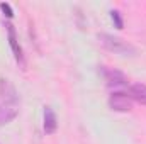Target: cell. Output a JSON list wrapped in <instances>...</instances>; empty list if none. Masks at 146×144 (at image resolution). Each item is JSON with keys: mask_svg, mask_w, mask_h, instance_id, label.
Returning <instances> with one entry per match:
<instances>
[{"mask_svg": "<svg viewBox=\"0 0 146 144\" xmlns=\"http://www.w3.org/2000/svg\"><path fill=\"white\" fill-rule=\"evenodd\" d=\"M19 93L9 80H0V126L19 115Z\"/></svg>", "mask_w": 146, "mask_h": 144, "instance_id": "obj_1", "label": "cell"}, {"mask_svg": "<svg viewBox=\"0 0 146 144\" xmlns=\"http://www.w3.org/2000/svg\"><path fill=\"white\" fill-rule=\"evenodd\" d=\"M99 41H100V44H102L106 49H109L112 53H117V54H129V56L136 54V49H134L129 42L122 41L121 37L110 36V34H100V36H99Z\"/></svg>", "mask_w": 146, "mask_h": 144, "instance_id": "obj_2", "label": "cell"}, {"mask_svg": "<svg viewBox=\"0 0 146 144\" xmlns=\"http://www.w3.org/2000/svg\"><path fill=\"white\" fill-rule=\"evenodd\" d=\"M109 107L115 112H129L133 108V98L124 92H112L109 97Z\"/></svg>", "mask_w": 146, "mask_h": 144, "instance_id": "obj_3", "label": "cell"}, {"mask_svg": "<svg viewBox=\"0 0 146 144\" xmlns=\"http://www.w3.org/2000/svg\"><path fill=\"white\" fill-rule=\"evenodd\" d=\"M102 75L107 81V87L110 88H124L127 87V78L126 75L119 70H102Z\"/></svg>", "mask_w": 146, "mask_h": 144, "instance_id": "obj_4", "label": "cell"}, {"mask_svg": "<svg viewBox=\"0 0 146 144\" xmlns=\"http://www.w3.org/2000/svg\"><path fill=\"white\" fill-rule=\"evenodd\" d=\"M7 36H9V44H10V48H12V53H14V56H15V59L21 63V65H24V54H22V48H21V44H19V41H17V34H15V29H14V26L10 24V22H7Z\"/></svg>", "mask_w": 146, "mask_h": 144, "instance_id": "obj_5", "label": "cell"}, {"mask_svg": "<svg viewBox=\"0 0 146 144\" xmlns=\"http://www.w3.org/2000/svg\"><path fill=\"white\" fill-rule=\"evenodd\" d=\"M58 127V120H56V114L51 107H44V132L46 134H53Z\"/></svg>", "mask_w": 146, "mask_h": 144, "instance_id": "obj_6", "label": "cell"}, {"mask_svg": "<svg viewBox=\"0 0 146 144\" xmlns=\"http://www.w3.org/2000/svg\"><path fill=\"white\" fill-rule=\"evenodd\" d=\"M129 97L133 100L146 105V85L145 83H133L129 87Z\"/></svg>", "mask_w": 146, "mask_h": 144, "instance_id": "obj_7", "label": "cell"}, {"mask_svg": "<svg viewBox=\"0 0 146 144\" xmlns=\"http://www.w3.org/2000/svg\"><path fill=\"white\" fill-rule=\"evenodd\" d=\"M110 19H112V22L115 24L117 29H122V19H121V14L117 10H112L110 12Z\"/></svg>", "mask_w": 146, "mask_h": 144, "instance_id": "obj_8", "label": "cell"}, {"mask_svg": "<svg viewBox=\"0 0 146 144\" xmlns=\"http://www.w3.org/2000/svg\"><path fill=\"white\" fill-rule=\"evenodd\" d=\"M0 10H2V12H3L9 19L14 15V14H12V9H10V5H9V3H0Z\"/></svg>", "mask_w": 146, "mask_h": 144, "instance_id": "obj_9", "label": "cell"}]
</instances>
